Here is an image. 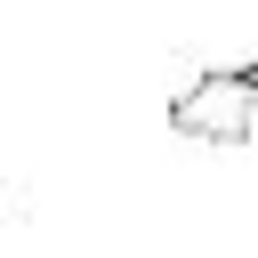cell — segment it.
<instances>
[{
	"instance_id": "2",
	"label": "cell",
	"mask_w": 258,
	"mask_h": 258,
	"mask_svg": "<svg viewBox=\"0 0 258 258\" xmlns=\"http://www.w3.org/2000/svg\"><path fill=\"white\" fill-rule=\"evenodd\" d=\"M250 105H258V64H250Z\"/></svg>"
},
{
	"instance_id": "1",
	"label": "cell",
	"mask_w": 258,
	"mask_h": 258,
	"mask_svg": "<svg viewBox=\"0 0 258 258\" xmlns=\"http://www.w3.org/2000/svg\"><path fill=\"white\" fill-rule=\"evenodd\" d=\"M169 129L194 137V145H242V137L258 129L250 73H194V81L169 97Z\"/></svg>"
}]
</instances>
